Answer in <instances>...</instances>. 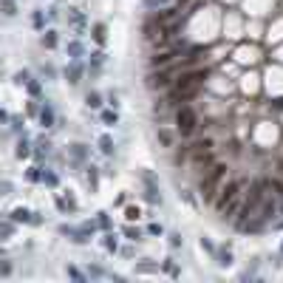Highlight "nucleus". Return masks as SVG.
I'll return each instance as SVG.
<instances>
[{
	"instance_id": "obj_23",
	"label": "nucleus",
	"mask_w": 283,
	"mask_h": 283,
	"mask_svg": "<svg viewBox=\"0 0 283 283\" xmlns=\"http://www.w3.org/2000/svg\"><path fill=\"white\" fill-rule=\"evenodd\" d=\"M153 272H158V263H156V260L145 258L142 263H136V275H153Z\"/></svg>"
},
{
	"instance_id": "obj_29",
	"label": "nucleus",
	"mask_w": 283,
	"mask_h": 283,
	"mask_svg": "<svg viewBox=\"0 0 283 283\" xmlns=\"http://www.w3.org/2000/svg\"><path fill=\"white\" fill-rule=\"evenodd\" d=\"M26 91H29L31 99H37V96L43 94V82H40V79H29V82H26Z\"/></svg>"
},
{
	"instance_id": "obj_14",
	"label": "nucleus",
	"mask_w": 283,
	"mask_h": 283,
	"mask_svg": "<svg viewBox=\"0 0 283 283\" xmlns=\"http://www.w3.org/2000/svg\"><path fill=\"white\" fill-rule=\"evenodd\" d=\"M37 119H40V125L43 127H54V122H57V113H54V108L45 102L43 108H40V113H37Z\"/></svg>"
},
{
	"instance_id": "obj_44",
	"label": "nucleus",
	"mask_w": 283,
	"mask_h": 283,
	"mask_svg": "<svg viewBox=\"0 0 283 283\" xmlns=\"http://www.w3.org/2000/svg\"><path fill=\"white\" fill-rule=\"evenodd\" d=\"M9 125H11V130H14V133H20V130H23V125H26V122H23L20 116H11V119H9Z\"/></svg>"
},
{
	"instance_id": "obj_43",
	"label": "nucleus",
	"mask_w": 283,
	"mask_h": 283,
	"mask_svg": "<svg viewBox=\"0 0 283 283\" xmlns=\"http://www.w3.org/2000/svg\"><path fill=\"white\" fill-rule=\"evenodd\" d=\"M68 278H74V281H79V283H82V281H85V275H82V272H79L77 269V266H68Z\"/></svg>"
},
{
	"instance_id": "obj_12",
	"label": "nucleus",
	"mask_w": 283,
	"mask_h": 283,
	"mask_svg": "<svg viewBox=\"0 0 283 283\" xmlns=\"http://www.w3.org/2000/svg\"><path fill=\"white\" fill-rule=\"evenodd\" d=\"M68 23L74 26V31H77V34H82L85 29H88V20H85L82 9H68Z\"/></svg>"
},
{
	"instance_id": "obj_40",
	"label": "nucleus",
	"mask_w": 283,
	"mask_h": 283,
	"mask_svg": "<svg viewBox=\"0 0 283 283\" xmlns=\"http://www.w3.org/2000/svg\"><path fill=\"white\" fill-rule=\"evenodd\" d=\"M198 247H201L207 255H215V244L210 241V238H201V241H198Z\"/></svg>"
},
{
	"instance_id": "obj_13",
	"label": "nucleus",
	"mask_w": 283,
	"mask_h": 283,
	"mask_svg": "<svg viewBox=\"0 0 283 283\" xmlns=\"http://www.w3.org/2000/svg\"><path fill=\"white\" fill-rule=\"evenodd\" d=\"M215 263H218V266H232V260H235V255H232V247H215Z\"/></svg>"
},
{
	"instance_id": "obj_38",
	"label": "nucleus",
	"mask_w": 283,
	"mask_h": 283,
	"mask_svg": "<svg viewBox=\"0 0 283 283\" xmlns=\"http://www.w3.org/2000/svg\"><path fill=\"white\" fill-rule=\"evenodd\" d=\"M181 244H184V241H181L179 232H170V235H167V247L170 249H181Z\"/></svg>"
},
{
	"instance_id": "obj_55",
	"label": "nucleus",
	"mask_w": 283,
	"mask_h": 283,
	"mask_svg": "<svg viewBox=\"0 0 283 283\" xmlns=\"http://www.w3.org/2000/svg\"><path fill=\"white\" fill-rule=\"evenodd\" d=\"M281 255H283V241H281Z\"/></svg>"
},
{
	"instance_id": "obj_24",
	"label": "nucleus",
	"mask_w": 283,
	"mask_h": 283,
	"mask_svg": "<svg viewBox=\"0 0 283 283\" xmlns=\"http://www.w3.org/2000/svg\"><path fill=\"white\" fill-rule=\"evenodd\" d=\"M158 272H164V275H170V278H179V275H181V269L176 266V260H173V258H164V260H161Z\"/></svg>"
},
{
	"instance_id": "obj_7",
	"label": "nucleus",
	"mask_w": 283,
	"mask_h": 283,
	"mask_svg": "<svg viewBox=\"0 0 283 283\" xmlns=\"http://www.w3.org/2000/svg\"><path fill=\"white\" fill-rule=\"evenodd\" d=\"M260 218V221H266V224H272L275 221V215H278V198H272V195H266L263 201H260L258 213H255Z\"/></svg>"
},
{
	"instance_id": "obj_52",
	"label": "nucleus",
	"mask_w": 283,
	"mask_h": 283,
	"mask_svg": "<svg viewBox=\"0 0 283 283\" xmlns=\"http://www.w3.org/2000/svg\"><path fill=\"white\" fill-rule=\"evenodd\" d=\"M43 224V218H40V213H31V226H40Z\"/></svg>"
},
{
	"instance_id": "obj_28",
	"label": "nucleus",
	"mask_w": 283,
	"mask_h": 283,
	"mask_svg": "<svg viewBox=\"0 0 283 283\" xmlns=\"http://www.w3.org/2000/svg\"><path fill=\"white\" fill-rule=\"evenodd\" d=\"M14 156H17V158H29V156H31V145H29V139H26V136L17 142V147H14Z\"/></svg>"
},
{
	"instance_id": "obj_15",
	"label": "nucleus",
	"mask_w": 283,
	"mask_h": 283,
	"mask_svg": "<svg viewBox=\"0 0 283 283\" xmlns=\"http://www.w3.org/2000/svg\"><path fill=\"white\" fill-rule=\"evenodd\" d=\"M102 247H105V252H111V255L119 252V238H116L113 229H105V235H102Z\"/></svg>"
},
{
	"instance_id": "obj_2",
	"label": "nucleus",
	"mask_w": 283,
	"mask_h": 283,
	"mask_svg": "<svg viewBox=\"0 0 283 283\" xmlns=\"http://www.w3.org/2000/svg\"><path fill=\"white\" fill-rule=\"evenodd\" d=\"M198 127H201L198 111H195L192 105H179V108H176V133H179L181 139H192V136L198 133Z\"/></svg>"
},
{
	"instance_id": "obj_37",
	"label": "nucleus",
	"mask_w": 283,
	"mask_h": 283,
	"mask_svg": "<svg viewBox=\"0 0 283 283\" xmlns=\"http://www.w3.org/2000/svg\"><path fill=\"white\" fill-rule=\"evenodd\" d=\"M43 184L57 187V184H60V176H57V173H51V170H43Z\"/></svg>"
},
{
	"instance_id": "obj_3",
	"label": "nucleus",
	"mask_w": 283,
	"mask_h": 283,
	"mask_svg": "<svg viewBox=\"0 0 283 283\" xmlns=\"http://www.w3.org/2000/svg\"><path fill=\"white\" fill-rule=\"evenodd\" d=\"M244 190H247V179H229L226 184L221 181V187H218V192H215V198H213V210L221 213L232 198H241Z\"/></svg>"
},
{
	"instance_id": "obj_51",
	"label": "nucleus",
	"mask_w": 283,
	"mask_h": 283,
	"mask_svg": "<svg viewBox=\"0 0 283 283\" xmlns=\"http://www.w3.org/2000/svg\"><path fill=\"white\" fill-rule=\"evenodd\" d=\"M119 255H125V258H133V247H119Z\"/></svg>"
},
{
	"instance_id": "obj_17",
	"label": "nucleus",
	"mask_w": 283,
	"mask_h": 283,
	"mask_svg": "<svg viewBox=\"0 0 283 283\" xmlns=\"http://www.w3.org/2000/svg\"><path fill=\"white\" fill-rule=\"evenodd\" d=\"M105 60H108V57H105V51H102V48H96V51H91V57H88V68L96 74V71L105 65Z\"/></svg>"
},
{
	"instance_id": "obj_47",
	"label": "nucleus",
	"mask_w": 283,
	"mask_h": 283,
	"mask_svg": "<svg viewBox=\"0 0 283 283\" xmlns=\"http://www.w3.org/2000/svg\"><path fill=\"white\" fill-rule=\"evenodd\" d=\"M14 266H11V260H0V275H11Z\"/></svg>"
},
{
	"instance_id": "obj_20",
	"label": "nucleus",
	"mask_w": 283,
	"mask_h": 283,
	"mask_svg": "<svg viewBox=\"0 0 283 283\" xmlns=\"http://www.w3.org/2000/svg\"><path fill=\"white\" fill-rule=\"evenodd\" d=\"M65 51L71 60H82V57H85V45H82V40H71V43L65 45Z\"/></svg>"
},
{
	"instance_id": "obj_25",
	"label": "nucleus",
	"mask_w": 283,
	"mask_h": 283,
	"mask_svg": "<svg viewBox=\"0 0 283 283\" xmlns=\"http://www.w3.org/2000/svg\"><path fill=\"white\" fill-rule=\"evenodd\" d=\"M99 119L105 127H116V125H119V113H116V108H111V111H102Z\"/></svg>"
},
{
	"instance_id": "obj_30",
	"label": "nucleus",
	"mask_w": 283,
	"mask_h": 283,
	"mask_svg": "<svg viewBox=\"0 0 283 283\" xmlns=\"http://www.w3.org/2000/svg\"><path fill=\"white\" fill-rule=\"evenodd\" d=\"M88 278H113V281H122L119 275H111V272H105L102 266H88Z\"/></svg>"
},
{
	"instance_id": "obj_31",
	"label": "nucleus",
	"mask_w": 283,
	"mask_h": 283,
	"mask_svg": "<svg viewBox=\"0 0 283 283\" xmlns=\"http://www.w3.org/2000/svg\"><path fill=\"white\" fill-rule=\"evenodd\" d=\"M14 235V221H0V241H6V238Z\"/></svg>"
},
{
	"instance_id": "obj_19",
	"label": "nucleus",
	"mask_w": 283,
	"mask_h": 283,
	"mask_svg": "<svg viewBox=\"0 0 283 283\" xmlns=\"http://www.w3.org/2000/svg\"><path fill=\"white\" fill-rule=\"evenodd\" d=\"M85 181H88V187L91 190H96L99 187V167H94V164H85Z\"/></svg>"
},
{
	"instance_id": "obj_41",
	"label": "nucleus",
	"mask_w": 283,
	"mask_h": 283,
	"mask_svg": "<svg viewBox=\"0 0 283 283\" xmlns=\"http://www.w3.org/2000/svg\"><path fill=\"white\" fill-rule=\"evenodd\" d=\"M139 215H142V210H139V207H125V218H127V221H136Z\"/></svg>"
},
{
	"instance_id": "obj_46",
	"label": "nucleus",
	"mask_w": 283,
	"mask_h": 283,
	"mask_svg": "<svg viewBox=\"0 0 283 283\" xmlns=\"http://www.w3.org/2000/svg\"><path fill=\"white\" fill-rule=\"evenodd\" d=\"M14 192V184L11 181H0V195H11Z\"/></svg>"
},
{
	"instance_id": "obj_48",
	"label": "nucleus",
	"mask_w": 283,
	"mask_h": 283,
	"mask_svg": "<svg viewBox=\"0 0 283 283\" xmlns=\"http://www.w3.org/2000/svg\"><path fill=\"white\" fill-rule=\"evenodd\" d=\"M26 113H29V116H37V113H40V105H37V102H29V105H26Z\"/></svg>"
},
{
	"instance_id": "obj_54",
	"label": "nucleus",
	"mask_w": 283,
	"mask_h": 283,
	"mask_svg": "<svg viewBox=\"0 0 283 283\" xmlns=\"http://www.w3.org/2000/svg\"><path fill=\"white\" fill-rule=\"evenodd\" d=\"M275 176H281V179H283V158L275 164Z\"/></svg>"
},
{
	"instance_id": "obj_27",
	"label": "nucleus",
	"mask_w": 283,
	"mask_h": 283,
	"mask_svg": "<svg viewBox=\"0 0 283 283\" xmlns=\"http://www.w3.org/2000/svg\"><path fill=\"white\" fill-rule=\"evenodd\" d=\"M57 210H60V213H77V201H74V198L57 195Z\"/></svg>"
},
{
	"instance_id": "obj_1",
	"label": "nucleus",
	"mask_w": 283,
	"mask_h": 283,
	"mask_svg": "<svg viewBox=\"0 0 283 283\" xmlns=\"http://www.w3.org/2000/svg\"><path fill=\"white\" fill-rule=\"evenodd\" d=\"M226 173H229L226 161H215V164H210V167L204 170L201 181H198V192H201L204 204H213L215 192H218V187H221V181L226 179Z\"/></svg>"
},
{
	"instance_id": "obj_4",
	"label": "nucleus",
	"mask_w": 283,
	"mask_h": 283,
	"mask_svg": "<svg viewBox=\"0 0 283 283\" xmlns=\"http://www.w3.org/2000/svg\"><path fill=\"white\" fill-rule=\"evenodd\" d=\"M179 71H181V68H150L145 85L150 91H167L170 85H173V79H176Z\"/></svg>"
},
{
	"instance_id": "obj_42",
	"label": "nucleus",
	"mask_w": 283,
	"mask_h": 283,
	"mask_svg": "<svg viewBox=\"0 0 283 283\" xmlns=\"http://www.w3.org/2000/svg\"><path fill=\"white\" fill-rule=\"evenodd\" d=\"M179 198H184V201L190 204V207H198V201H195V195H192L190 190H181V192H179Z\"/></svg>"
},
{
	"instance_id": "obj_21",
	"label": "nucleus",
	"mask_w": 283,
	"mask_h": 283,
	"mask_svg": "<svg viewBox=\"0 0 283 283\" xmlns=\"http://www.w3.org/2000/svg\"><path fill=\"white\" fill-rule=\"evenodd\" d=\"M96 145H99L102 156H108V158H111V156H113V150H116V145H113V139H111L108 133H102L99 139H96Z\"/></svg>"
},
{
	"instance_id": "obj_49",
	"label": "nucleus",
	"mask_w": 283,
	"mask_h": 283,
	"mask_svg": "<svg viewBox=\"0 0 283 283\" xmlns=\"http://www.w3.org/2000/svg\"><path fill=\"white\" fill-rule=\"evenodd\" d=\"M43 77L54 79V77H57V68H54V65H43Z\"/></svg>"
},
{
	"instance_id": "obj_18",
	"label": "nucleus",
	"mask_w": 283,
	"mask_h": 283,
	"mask_svg": "<svg viewBox=\"0 0 283 283\" xmlns=\"http://www.w3.org/2000/svg\"><path fill=\"white\" fill-rule=\"evenodd\" d=\"M40 43H43V48H48V51H54L57 45H60V34H57L54 29H48V31H43V37H40Z\"/></svg>"
},
{
	"instance_id": "obj_10",
	"label": "nucleus",
	"mask_w": 283,
	"mask_h": 283,
	"mask_svg": "<svg viewBox=\"0 0 283 283\" xmlns=\"http://www.w3.org/2000/svg\"><path fill=\"white\" fill-rule=\"evenodd\" d=\"M263 187H266V195L283 201V179L281 176H266V179H263Z\"/></svg>"
},
{
	"instance_id": "obj_33",
	"label": "nucleus",
	"mask_w": 283,
	"mask_h": 283,
	"mask_svg": "<svg viewBox=\"0 0 283 283\" xmlns=\"http://www.w3.org/2000/svg\"><path fill=\"white\" fill-rule=\"evenodd\" d=\"M0 11H3L6 17H14V14H17V6H14V0H0Z\"/></svg>"
},
{
	"instance_id": "obj_45",
	"label": "nucleus",
	"mask_w": 283,
	"mask_h": 283,
	"mask_svg": "<svg viewBox=\"0 0 283 283\" xmlns=\"http://www.w3.org/2000/svg\"><path fill=\"white\" fill-rule=\"evenodd\" d=\"M147 235H164V226L161 224H147Z\"/></svg>"
},
{
	"instance_id": "obj_34",
	"label": "nucleus",
	"mask_w": 283,
	"mask_h": 283,
	"mask_svg": "<svg viewBox=\"0 0 283 283\" xmlns=\"http://www.w3.org/2000/svg\"><path fill=\"white\" fill-rule=\"evenodd\" d=\"M29 79H31V74H29V71H17V74L11 77V82H14L17 88H26V82H29Z\"/></svg>"
},
{
	"instance_id": "obj_39",
	"label": "nucleus",
	"mask_w": 283,
	"mask_h": 283,
	"mask_svg": "<svg viewBox=\"0 0 283 283\" xmlns=\"http://www.w3.org/2000/svg\"><path fill=\"white\" fill-rule=\"evenodd\" d=\"M31 26H34V29H43V26H45V14H43V11H34V14H31Z\"/></svg>"
},
{
	"instance_id": "obj_8",
	"label": "nucleus",
	"mask_w": 283,
	"mask_h": 283,
	"mask_svg": "<svg viewBox=\"0 0 283 283\" xmlns=\"http://www.w3.org/2000/svg\"><path fill=\"white\" fill-rule=\"evenodd\" d=\"M82 77H85V65H82V60H71V63L65 65V79L71 82V85H79Z\"/></svg>"
},
{
	"instance_id": "obj_32",
	"label": "nucleus",
	"mask_w": 283,
	"mask_h": 283,
	"mask_svg": "<svg viewBox=\"0 0 283 283\" xmlns=\"http://www.w3.org/2000/svg\"><path fill=\"white\" fill-rule=\"evenodd\" d=\"M94 224H96V229H102V232H105V229H111V215L108 213H96V221H94Z\"/></svg>"
},
{
	"instance_id": "obj_53",
	"label": "nucleus",
	"mask_w": 283,
	"mask_h": 283,
	"mask_svg": "<svg viewBox=\"0 0 283 283\" xmlns=\"http://www.w3.org/2000/svg\"><path fill=\"white\" fill-rule=\"evenodd\" d=\"M9 119H11V116L3 111V108H0V125H9Z\"/></svg>"
},
{
	"instance_id": "obj_50",
	"label": "nucleus",
	"mask_w": 283,
	"mask_h": 283,
	"mask_svg": "<svg viewBox=\"0 0 283 283\" xmlns=\"http://www.w3.org/2000/svg\"><path fill=\"white\" fill-rule=\"evenodd\" d=\"M108 102H111V108H119V94L111 91V94H108Z\"/></svg>"
},
{
	"instance_id": "obj_11",
	"label": "nucleus",
	"mask_w": 283,
	"mask_h": 283,
	"mask_svg": "<svg viewBox=\"0 0 283 283\" xmlns=\"http://www.w3.org/2000/svg\"><path fill=\"white\" fill-rule=\"evenodd\" d=\"M88 145H82V142H77V145H71L68 147V156H71V161L77 164V167H82L85 161H88Z\"/></svg>"
},
{
	"instance_id": "obj_26",
	"label": "nucleus",
	"mask_w": 283,
	"mask_h": 283,
	"mask_svg": "<svg viewBox=\"0 0 283 283\" xmlns=\"http://www.w3.org/2000/svg\"><path fill=\"white\" fill-rule=\"evenodd\" d=\"M102 99H105V96H102L99 91H88V94H85V105H88L91 111L102 108Z\"/></svg>"
},
{
	"instance_id": "obj_36",
	"label": "nucleus",
	"mask_w": 283,
	"mask_h": 283,
	"mask_svg": "<svg viewBox=\"0 0 283 283\" xmlns=\"http://www.w3.org/2000/svg\"><path fill=\"white\" fill-rule=\"evenodd\" d=\"M26 179L31 181V184L43 181V167H31V170H26Z\"/></svg>"
},
{
	"instance_id": "obj_5",
	"label": "nucleus",
	"mask_w": 283,
	"mask_h": 283,
	"mask_svg": "<svg viewBox=\"0 0 283 283\" xmlns=\"http://www.w3.org/2000/svg\"><path fill=\"white\" fill-rule=\"evenodd\" d=\"M139 181H142V187H145V201L147 204H161V190H158V179L153 170H139Z\"/></svg>"
},
{
	"instance_id": "obj_16",
	"label": "nucleus",
	"mask_w": 283,
	"mask_h": 283,
	"mask_svg": "<svg viewBox=\"0 0 283 283\" xmlns=\"http://www.w3.org/2000/svg\"><path fill=\"white\" fill-rule=\"evenodd\" d=\"M9 218L14 224H31V210H26V207H14L9 213Z\"/></svg>"
},
{
	"instance_id": "obj_9",
	"label": "nucleus",
	"mask_w": 283,
	"mask_h": 283,
	"mask_svg": "<svg viewBox=\"0 0 283 283\" xmlns=\"http://www.w3.org/2000/svg\"><path fill=\"white\" fill-rule=\"evenodd\" d=\"M176 139H179V133H173L170 127H161V125L156 127V142L164 150H176Z\"/></svg>"
},
{
	"instance_id": "obj_6",
	"label": "nucleus",
	"mask_w": 283,
	"mask_h": 283,
	"mask_svg": "<svg viewBox=\"0 0 283 283\" xmlns=\"http://www.w3.org/2000/svg\"><path fill=\"white\" fill-rule=\"evenodd\" d=\"M179 54H181V48L176 45V48H167V51H161V54H153L150 57V68H170L176 60H179Z\"/></svg>"
},
{
	"instance_id": "obj_35",
	"label": "nucleus",
	"mask_w": 283,
	"mask_h": 283,
	"mask_svg": "<svg viewBox=\"0 0 283 283\" xmlns=\"http://www.w3.org/2000/svg\"><path fill=\"white\" fill-rule=\"evenodd\" d=\"M122 232H125V238H127V241H133V244H136V241H142V229H139V226H125Z\"/></svg>"
},
{
	"instance_id": "obj_22",
	"label": "nucleus",
	"mask_w": 283,
	"mask_h": 283,
	"mask_svg": "<svg viewBox=\"0 0 283 283\" xmlns=\"http://www.w3.org/2000/svg\"><path fill=\"white\" fill-rule=\"evenodd\" d=\"M91 37L96 40L99 45H105V40H108V26L105 23H94V29H91Z\"/></svg>"
}]
</instances>
